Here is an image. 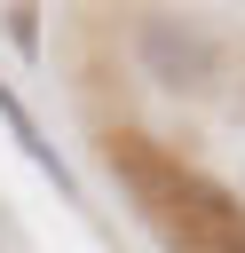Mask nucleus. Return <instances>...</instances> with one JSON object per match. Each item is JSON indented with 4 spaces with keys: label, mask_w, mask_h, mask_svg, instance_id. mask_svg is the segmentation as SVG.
Here are the masks:
<instances>
[{
    "label": "nucleus",
    "mask_w": 245,
    "mask_h": 253,
    "mask_svg": "<svg viewBox=\"0 0 245 253\" xmlns=\"http://www.w3.org/2000/svg\"><path fill=\"white\" fill-rule=\"evenodd\" d=\"M103 158L134 190V206L166 229L174 253H245V206L221 182H205L198 166H182L174 150H158L150 134H126L119 126V134H103Z\"/></svg>",
    "instance_id": "nucleus-1"
},
{
    "label": "nucleus",
    "mask_w": 245,
    "mask_h": 253,
    "mask_svg": "<svg viewBox=\"0 0 245 253\" xmlns=\"http://www.w3.org/2000/svg\"><path fill=\"white\" fill-rule=\"evenodd\" d=\"M134 63H142L158 87H174V95H205L213 71H221V47H213V32L190 24V16L142 8V16H134Z\"/></svg>",
    "instance_id": "nucleus-2"
},
{
    "label": "nucleus",
    "mask_w": 245,
    "mask_h": 253,
    "mask_svg": "<svg viewBox=\"0 0 245 253\" xmlns=\"http://www.w3.org/2000/svg\"><path fill=\"white\" fill-rule=\"evenodd\" d=\"M8 40L32 55V47H40V8H8Z\"/></svg>",
    "instance_id": "nucleus-3"
}]
</instances>
